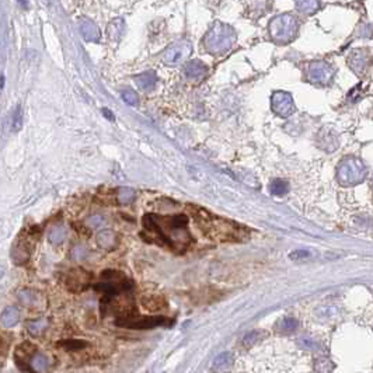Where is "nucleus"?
Masks as SVG:
<instances>
[{"instance_id": "nucleus-11", "label": "nucleus", "mask_w": 373, "mask_h": 373, "mask_svg": "<svg viewBox=\"0 0 373 373\" xmlns=\"http://www.w3.org/2000/svg\"><path fill=\"white\" fill-rule=\"evenodd\" d=\"M20 321V310L16 306H7L0 314V324L3 329H11Z\"/></svg>"}, {"instance_id": "nucleus-31", "label": "nucleus", "mask_w": 373, "mask_h": 373, "mask_svg": "<svg viewBox=\"0 0 373 373\" xmlns=\"http://www.w3.org/2000/svg\"><path fill=\"white\" fill-rule=\"evenodd\" d=\"M104 222V219L101 218V216H93V218H90L89 219V224L91 227H98V226H101Z\"/></svg>"}, {"instance_id": "nucleus-33", "label": "nucleus", "mask_w": 373, "mask_h": 373, "mask_svg": "<svg viewBox=\"0 0 373 373\" xmlns=\"http://www.w3.org/2000/svg\"><path fill=\"white\" fill-rule=\"evenodd\" d=\"M73 256L77 258V260L83 258V256H84V249H81V247H77V249H75V250H73Z\"/></svg>"}, {"instance_id": "nucleus-16", "label": "nucleus", "mask_w": 373, "mask_h": 373, "mask_svg": "<svg viewBox=\"0 0 373 373\" xmlns=\"http://www.w3.org/2000/svg\"><path fill=\"white\" fill-rule=\"evenodd\" d=\"M135 81H136V84L139 86V89L150 90L156 86V83H157V76H156V73H153V72H146V73H143L141 76H138V77L135 79Z\"/></svg>"}, {"instance_id": "nucleus-19", "label": "nucleus", "mask_w": 373, "mask_h": 373, "mask_svg": "<svg viewBox=\"0 0 373 373\" xmlns=\"http://www.w3.org/2000/svg\"><path fill=\"white\" fill-rule=\"evenodd\" d=\"M66 229L63 226H53L52 229L48 233V240L52 243L53 246H59L62 244L66 239Z\"/></svg>"}, {"instance_id": "nucleus-30", "label": "nucleus", "mask_w": 373, "mask_h": 373, "mask_svg": "<svg viewBox=\"0 0 373 373\" xmlns=\"http://www.w3.org/2000/svg\"><path fill=\"white\" fill-rule=\"evenodd\" d=\"M258 338H260V333L258 331H253V333H249L246 337L243 338V344L246 346H250V345H253L256 341H257Z\"/></svg>"}, {"instance_id": "nucleus-24", "label": "nucleus", "mask_w": 373, "mask_h": 373, "mask_svg": "<svg viewBox=\"0 0 373 373\" xmlns=\"http://www.w3.org/2000/svg\"><path fill=\"white\" fill-rule=\"evenodd\" d=\"M314 366H316L317 373H331L333 372V369H334V365L331 364L330 359H326V358H320V359H317Z\"/></svg>"}, {"instance_id": "nucleus-2", "label": "nucleus", "mask_w": 373, "mask_h": 373, "mask_svg": "<svg viewBox=\"0 0 373 373\" xmlns=\"http://www.w3.org/2000/svg\"><path fill=\"white\" fill-rule=\"evenodd\" d=\"M234 41V34L230 27L216 24L205 38V46L209 52H226Z\"/></svg>"}, {"instance_id": "nucleus-32", "label": "nucleus", "mask_w": 373, "mask_h": 373, "mask_svg": "<svg viewBox=\"0 0 373 373\" xmlns=\"http://www.w3.org/2000/svg\"><path fill=\"white\" fill-rule=\"evenodd\" d=\"M302 257H307V253H306V251H295V253L291 254V258H292V260H299V258Z\"/></svg>"}, {"instance_id": "nucleus-12", "label": "nucleus", "mask_w": 373, "mask_h": 373, "mask_svg": "<svg viewBox=\"0 0 373 373\" xmlns=\"http://www.w3.org/2000/svg\"><path fill=\"white\" fill-rule=\"evenodd\" d=\"M234 364L233 355L229 352H223L221 355L215 358L212 362V372L215 373H227L231 369V366Z\"/></svg>"}, {"instance_id": "nucleus-3", "label": "nucleus", "mask_w": 373, "mask_h": 373, "mask_svg": "<svg viewBox=\"0 0 373 373\" xmlns=\"http://www.w3.org/2000/svg\"><path fill=\"white\" fill-rule=\"evenodd\" d=\"M365 177V166L358 159H345L338 167V180L344 186H354Z\"/></svg>"}, {"instance_id": "nucleus-18", "label": "nucleus", "mask_w": 373, "mask_h": 373, "mask_svg": "<svg viewBox=\"0 0 373 373\" xmlns=\"http://www.w3.org/2000/svg\"><path fill=\"white\" fill-rule=\"evenodd\" d=\"M46 326H48V320L46 319H36L28 321L27 330L33 337H41L44 334L45 330H46Z\"/></svg>"}, {"instance_id": "nucleus-14", "label": "nucleus", "mask_w": 373, "mask_h": 373, "mask_svg": "<svg viewBox=\"0 0 373 373\" xmlns=\"http://www.w3.org/2000/svg\"><path fill=\"white\" fill-rule=\"evenodd\" d=\"M97 244L104 250H111L115 247L116 236L112 230H103L97 234Z\"/></svg>"}, {"instance_id": "nucleus-10", "label": "nucleus", "mask_w": 373, "mask_h": 373, "mask_svg": "<svg viewBox=\"0 0 373 373\" xmlns=\"http://www.w3.org/2000/svg\"><path fill=\"white\" fill-rule=\"evenodd\" d=\"M333 76V72L329 68V65H323V63H314L310 66L309 71V79L314 83H326L329 81Z\"/></svg>"}, {"instance_id": "nucleus-27", "label": "nucleus", "mask_w": 373, "mask_h": 373, "mask_svg": "<svg viewBox=\"0 0 373 373\" xmlns=\"http://www.w3.org/2000/svg\"><path fill=\"white\" fill-rule=\"evenodd\" d=\"M122 28H124V23H122L121 20H114V21H112V23L110 24V27H108L110 36L114 38V34H116L115 39H118V38H119V36H121V31H122Z\"/></svg>"}, {"instance_id": "nucleus-1", "label": "nucleus", "mask_w": 373, "mask_h": 373, "mask_svg": "<svg viewBox=\"0 0 373 373\" xmlns=\"http://www.w3.org/2000/svg\"><path fill=\"white\" fill-rule=\"evenodd\" d=\"M186 216H156L146 215L143 218L145 231L149 233V239L160 240V244H167L173 250H184L191 241V236L186 231Z\"/></svg>"}, {"instance_id": "nucleus-25", "label": "nucleus", "mask_w": 373, "mask_h": 373, "mask_svg": "<svg viewBox=\"0 0 373 373\" xmlns=\"http://www.w3.org/2000/svg\"><path fill=\"white\" fill-rule=\"evenodd\" d=\"M21 126H23V114H21V108L17 107L11 116V129L14 132H18L21 129Z\"/></svg>"}, {"instance_id": "nucleus-6", "label": "nucleus", "mask_w": 373, "mask_h": 373, "mask_svg": "<svg viewBox=\"0 0 373 373\" xmlns=\"http://www.w3.org/2000/svg\"><path fill=\"white\" fill-rule=\"evenodd\" d=\"M31 239H33V236L24 234L23 237H20L14 243V246L11 249V260L17 265L26 264L31 257V254H33V241H31Z\"/></svg>"}, {"instance_id": "nucleus-17", "label": "nucleus", "mask_w": 373, "mask_h": 373, "mask_svg": "<svg viewBox=\"0 0 373 373\" xmlns=\"http://www.w3.org/2000/svg\"><path fill=\"white\" fill-rule=\"evenodd\" d=\"M18 299L20 302L23 303L24 306H30V307H34V306H38L39 304V299L41 296L33 291V289H23L20 295H18Z\"/></svg>"}, {"instance_id": "nucleus-23", "label": "nucleus", "mask_w": 373, "mask_h": 373, "mask_svg": "<svg viewBox=\"0 0 373 373\" xmlns=\"http://www.w3.org/2000/svg\"><path fill=\"white\" fill-rule=\"evenodd\" d=\"M288 183L284 181V180H274L271 183V192L274 195H284L285 192H288Z\"/></svg>"}, {"instance_id": "nucleus-7", "label": "nucleus", "mask_w": 373, "mask_h": 373, "mask_svg": "<svg viewBox=\"0 0 373 373\" xmlns=\"http://www.w3.org/2000/svg\"><path fill=\"white\" fill-rule=\"evenodd\" d=\"M191 53V45L188 42H177L171 45L166 52L163 53V62L166 65H178L184 62Z\"/></svg>"}, {"instance_id": "nucleus-28", "label": "nucleus", "mask_w": 373, "mask_h": 373, "mask_svg": "<svg viewBox=\"0 0 373 373\" xmlns=\"http://www.w3.org/2000/svg\"><path fill=\"white\" fill-rule=\"evenodd\" d=\"M121 96H122V100H124L126 104H129V106H136L138 104V94L132 91V90H124L122 93H121Z\"/></svg>"}, {"instance_id": "nucleus-9", "label": "nucleus", "mask_w": 373, "mask_h": 373, "mask_svg": "<svg viewBox=\"0 0 373 373\" xmlns=\"http://www.w3.org/2000/svg\"><path fill=\"white\" fill-rule=\"evenodd\" d=\"M272 108L278 115L288 116L293 112L292 97L288 93L278 91L272 96Z\"/></svg>"}, {"instance_id": "nucleus-29", "label": "nucleus", "mask_w": 373, "mask_h": 373, "mask_svg": "<svg viewBox=\"0 0 373 373\" xmlns=\"http://www.w3.org/2000/svg\"><path fill=\"white\" fill-rule=\"evenodd\" d=\"M133 196H135L133 191L128 189V188H121V189H119V194H118V201H119L121 204H129L133 199Z\"/></svg>"}, {"instance_id": "nucleus-22", "label": "nucleus", "mask_w": 373, "mask_h": 373, "mask_svg": "<svg viewBox=\"0 0 373 373\" xmlns=\"http://www.w3.org/2000/svg\"><path fill=\"white\" fill-rule=\"evenodd\" d=\"M163 304H164L163 299L156 298V296H150V298L143 299V306H145V309H148V310H151V311L160 310V309L163 307Z\"/></svg>"}, {"instance_id": "nucleus-34", "label": "nucleus", "mask_w": 373, "mask_h": 373, "mask_svg": "<svg viewBox=\"0 0 373 373\" xmlns=\"http://www.w3.org/2000/svg\"><path fill=\"white\" fill-rule=\"evenodd\" d=\"M18 3H20V4H21V6H23L24 9H27V7H28V1H27V0H18Z\"/></svg>"}, {"instance_id": "nucleus-20", "label": "nucleus", "mask_w": 373, "mask_h": 373, "mask_svg": "<svg viewBox=\"0 0 373 373\" xmlns=\"http://www.w3.org/2000/svg\"><path fill=\"white\" fill-rule=\"evenodd\" d=\"M59 345L62 346L65 351H80L87 346V342L83 339H65L62 342H59Z\"/></svg>"}, {"instance_id": "nucleus-21", "label": "nucleus", "mask_w": 373, "mask_h": 373, "mask_svg": "<svg viewBox=\"0 0 373 373\" xmlns=\"http://www.w3.org/2000/svg\"><path fill=\"white\" fill-rule=\"evenodd\" d=\"M276 327H278V330L284 331V333H292V331L298 329V320L293 319V317H284V319L278 321Z\"/></svg>"}, {"instance_id": "nucleus-15", "label": "nucleus", "mask_w": 373, "mask_h": 373, "mask_svg": "<svg viewBox=\"0 0 373 373\" xmlns=\"http://www.w3.org/2000/svg\"><path fill=\"white\" fill-rule=\"evenodd\" d=\"M80 31L86 41H98L100 39V31H98L97 26L89 20H84L80 24Z\"/></svg>"}, {"instance_id": "nucleus-26", "label": "nucleus", "mask_w": 373, "mask_h": 373, "mask_svg": "<svg viewBox=\"0 0 373 373\" xmlns=\"http://www.w3.org/2000/svg\"><path fill=\"white\" fill-rule=\"evenodd\" d=\"M296 4H298V7L302 10V11H314V10L317 9V6H319V1L317 0H296Z\"/></svg>"}, {"instance_id": "nucleus-35", "label": "nucleus", "mask_w": 373, "mask_h": 373, "mask_svg": "<svg viewBox=\"0 0 373 373\" xmlns=\"http://www.w3.org/2000/svg\"><path fill=\"white\" fill-rule=\"evenodd\" d=\"M103 111H104V115L108 116V118H110V119H112V115H111V114H110V111H108V110H103Z\"/></svg>"}, {"instance_id": "nucleus-5", "label": "nucleus", "mask_w": 373, "mask_h": 373, "mask_svg": "<svg viewBox=\"0 0 373 373\" xmlns=\"http://www.w3.org/2000/svg\"><path fill=\"white\" fill-rule=\"evenodd\" d=\"M298 31V23L292 16H281L272 20L271 23V34L278 42H288L293 39Z\"/></svg>"}, {"instance_id": "nucleus-13", "label": "nucleus", "mask_w": 373, "mask_h": 373, "mask_svg": "<svg viewBox=\"0 0 373 373\" xmlns=\"http://www.w3.org/2000/svg\"><path fill=\"white\" fill-rule=\"evenodd\" d=\"M206 73H208V69L202 62L194 61V62H189L186 66V75L188 79L202 80L206 76Z\"/></svg>"}, {"instance_id": "nucleus-8", "label": "nucleus", "mask_w": 373, "mask_h": 373, "mask_svg": "<svg viewBox=\"0 0 373 373\" xmlns=\"http://www.w3.org/2000/svg\"><path fill=\"white\" fill-rule=\"evenodd\" d=\"M90 279H91V275L87 271H84V269H72L71 272L68 274L66 285L73 292H80V291H83V289H86L89 286Z\"/></svg>"}, {"instance_id": "nucleus-4", "label": "nucleus", "mask_w": 373, "mask_h": 373, "mask_svg": "<svg viewBox=\"0 0 373 373\" xmlns=\"http://www.w3.org/2000/svg\"><path fill=\"white\" fill-rule=\"evenodd\" d=\"M173 321L163 316H154V317H136L129 316L125 319L115 320L116 326L131 330H149L159 327V326H170Z\"/></svg>"}]
</instances>
